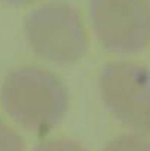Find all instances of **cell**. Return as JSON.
<instances>
[{
    "mask_svg": "<svg viewBox=\"0 0 150 151\" xmlns=\"http://www.w3.org/2000/svg\"><path fill=\"white\" fill-rule=\"evenodd\" d=\"M0 103L18 124L35 133H47L65 117L69 97L62 79L48 69L21 66L6 75Z\"/></svg>",
    "mask_w": 150,
    "mask_h": 151,
    "instance_id": "obj_1",
    "label": "cell"
},
{
    "mask_svg": "<svg viewBox=\"0 0 150 151\" xmlns=\"http://www.w3.org/2000/svg\"><path fill=\"white\" fill-rule=\"evenodd\" d=\"M24 33L33 52L57 64L78 61L89 47L80 11L66 2H48L24 19Z\"/></svg>",
    "mask_w": 150,
    "mask_h": 151,
    "instance_id": "obj_2",
    "label": "cell"
},
{
    "mask_svg": "<svg viewBox=\"0 0 150 151\" xmlns=\"http://www.w3.org/2000/svg\"><path fill=\"white\" fill-rule=\"evenodd\" d=\"M99 90L110 114L123 126L150 133V69L134 61H110L99 75Z\"/></svg>",
    "mask_w": 150,
    "mask_h": 151,
    "instance_id": "obj_3",
    "label": "cell"
},
{
    "mask_svg": "<svg viewBox=\"0 0 150 151\" xmlns=\"http://www.w3.org/2000/svg\"><path fill=\"white\" fill-rule=\"evenodd\" d=\"M92 26L110 52L135 54L150 44V3L147 0H90Z\"/></svg>",
    "mask_w": 150,
    "mask_h": 151,
    "instance_id": "obj_4",
    "label": "cell"
},
{
    "mask_svg": "<svg viewBox=\"0 0 150 151\" xmlns=\"http://www.w3.org/2000/svg\"><path fill=\"white\" fill-rule=\"evenodd\" d=\"M102 151H150V139L135 133L120 135L107 142Z\"/></svg>",
    "mask_w": 150,
    "mask_h": 151,
    "instance_id": "obj_5",
    "label": "cell"
},
{
    "mask_svg": "<svg viewBox=\"0 0 150 151\" xmlns=\"http://www.w3.org/2000/svg\"><path fill=\"white\" fill-rule=\"evenodd\" d=\"M0 151H24L23 138L2 120H0Z\"/></svg>",
    "mask_w": 150,
    "mask_h": 151,
    "instance_id": "obj_6",
    "label": "cell"
},
{
    "mask_svg": "<svg viewBox=\"0 0 150 151\" xmlns=\"http://www.w3.org/2000/svg\"><path fill=\"white\" fill-rule=\"evenodd\" d=\"M33 151H89V150L68 138H53L38 144Z\"/></svg>",
    "mask_w": 150,
    "mask_h": 151,
    "instance_id": "obj_7",
    "label": "cell"
},
{
    "mask_svg": "<svg viewBox=\"0 0 150 151\" xmlns=\"http://www.w3.org/2000/svg\"><path fill=\"white\" fill-rule=\"evenodd\" d=\"M3 3H8V5H27V3H32L35 0H0Z\"/></svg>",
    "mask_w": 150,
    "mask_h": 151,
    "instance_id": "obj_8",
    "label": "cell"
}]
</instances>
